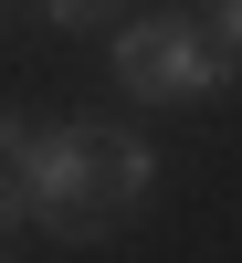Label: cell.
<instances>
[{
	"label": "cell",
	"instance_id": "3957f363",
	"mask_svg": "<svg viewBox=\"0 0 242 263\" xmlns=\"http://www.w3.org/2000/svg\"><path fill=\"white\" fill-rule=\"evenodd\" d=\"M84 168H95L105 211H137L147 190H158V158H147V137H126V126H84Z\"/></svg>",
	"mask_w": 242,
	"mask_h": 263
},
{
	"label": "cell",
	"instance_id": "6da1fadb",
	"mask_svg": "<svg viewBox=\"0 0 242 263\" xmlns=\"http://www.w3.org/2000/svg\"><path fill=\"white\" fill-rule=\"evenodd\" d=\"M11 179H21V211H32L53 242H105V232H116V211L95 200V168H84V126L32 137V147L11 158Z\"/></svg>",
	"mask_w": 242,
	"mask_h": 263
},
{
	"label": "cell",
	"instance_id": "52a82bcc",
	"mask_svg": "<svg viewBox=\"0 0 242 263\" xmlns=\"http://www.w3.org/2000/svg\"><path fill=\"white\" fill-rule=\"evenodd\" d=\"M95 11H105V0H53V21H63V32H84Z\"/></svg>",
	"mask_w": 242,
	"mask_h": 263
},
{
	"label": "cell",
	"instance_id": "5b68a950",
	"mask_svg": "<svg viewBox=\"0 0 242 263\" xmlns=\"http://www.w3.org/2000/svg\"><path fill=\"white\" fill-rule=\"evenodd\" d=\"M32 221V211H21V179H0V263H11V232Z\"/></svg>",
	"mask_w": 242,
	"mask_h": 263
},
{
	"label": "cell",
	"instance_id": "7a4b0ae2",
	"mask_svg": "<svg viewBox=\"0 0 242 263\" xmlns=\"http://www.w3.org/2000/svg\"><path fill=\"white\" fill-rule=\"evenodd\" d=\"M232 74L242 63L200 21H137V32H116V84L126 95H221Z\"/></svg>",
	"mask_w": 242,
	"mask_h": 263
},
{
	"label": "cell",
	"instance_id": "8992f818",
	"mask_svg": "<svg viewBox=\"0 0 242 263\" xmlns=\"http://www.w3.org/2000/svg\"><path fill=\"white\" fill-rule=\"evenodd\" d=\"M21 147H32V126H21V116H0V168H11Z\"/></svg>",
	"mask_w": 242,
	"mask_h": 263
},
{
	"label": "cell",
	"instance_id": "277c9868",
	"mask_svg": "<svg viewBox=\"0 0 242 263\" xmlns=\"http://www.w3.org/2000/svg\"><path fill=\"white\" fill-rule=\"evenodd\" d=\"M200 32H211V42H221V53L242 63V0H211V21H200Z\"/></svg>",
	"mask_w": 242,
	"mask_h": 263
}]
</instances>
